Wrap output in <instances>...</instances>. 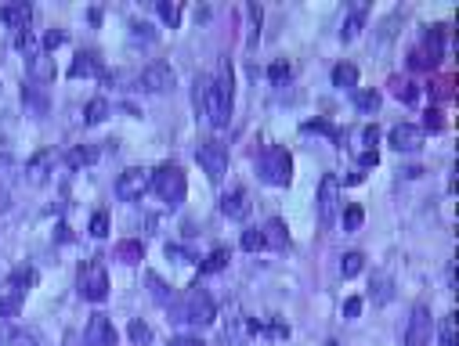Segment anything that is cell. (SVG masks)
I'll use <instances>...</instances> for the list:
<instances>
[{"label": "cell", "mask_w": 459, "mask_h": 346, "mask_svg": "<svg viewBox=\"0 0 459 346\" xmlns=\"http://www.w3.org/2000/svg\"><path fill=\"white\" fill-rule=\"evenodd\" d=\"M101 119H109V101H105V98H91L87 105H83V123L94 126V123H101Z\"/></svg>", "instance_id": "25"}, {"label": "cell", "mask_w": 459, "mask_h": 346, "mask_svg": "<svg viewBox=\"0 0 459 346\" xmlns=\"http://www.w3.org/2000/svg\"><path fill=\"white\" fill-rule=\"evenodd\" d=\"M145 285H149V292H152V296L163 303V307H170V303H174V289L166 285V281H163L159 274H152V271H149V278H145Z\"/></svg>", "instance_id": "26"}, {"label": "cell", "mask_w": 459, "mask_h": 346, "mask_svg": "<svg viewBox=\"0 0 459 346\" xmlns=\"http://www.w3.org/2000/svg\"><path fill=\"white\" fill-rule=\"evenodd\" d=\"M304 130H322V134H329V130H333V126H329L326 119H315V123H307Z\"/></svg>", "instance_id": "53"}, {"label": "cell", "mask_w": 459, "mask_h": 346, "mask_svg": "<svg viewBox=\"0 0 459 346\" xmlns=\"http://www.w3.org/2000/svg\"><path fill=\"white\" fill-rule=\"evenodd\" d=\"M149 188H152V173L145 170V166L123 170V173H119V181H116V195H119L123 202H138Z\"/></svg>", "instance_id": "8"}, {"label": "cell", "mask_w": 459, "mask_h": 346, "mask_svg": "<svg viewBox=\"0 0 459 346\" xmlns=\"http://www.w3.org/2000/svg\"><path fill=\"white\" fill-rule=\"evenodd\" d=\"M196 163L206 170V177H210L214 184H221L224 173H228V148H224L221 141H206V144H199V151H196Z\"/></svg>", "instance_id": "7"}, {"label": "cell", "mask_w": 459, "mask_h": 346, "mask_svg": "<svg viewBox=\"0 0 459 346\" xmlns=\"http://www.w3.org/2000/svg\"><path fill=\"white\" fill-rule=\"evenodd\" d=\"M261 238H264V246L268 249H275V253H282V249H289V227H286V220H268L264 227H261Z\"/></svg>", "instance_id": "15"}, {"label": "cell", "mask_w": 459, "mask_h": 346, "mask_svg": "<svg viewBox=\"0 0 459 346\" xmlns=\"http://www.w3.org/2000/svg\"><path fill=\"white\" fill-rule=\"evenodd\" d=\"M434 339V314L427 307H416L405 329V346H430Z\"/></svg>", "instance_id": "9"}, {"label": "cell", "mask_w": 459, "mask_h": 346, "mask_svg": "<svg viewBox=\"0 0 459 346\" xmlns=\"http://www.w3.org/2000/svg\"><path fill=\"white\" fill-rule=\"evenodd\" d=\"M18 310H22V292H11L8 299H0V321H4V317H15Z\"/></svg>", "instance_id": "38"}, {"label": "cell", "mask_w": 459, "mask_h": 346, "mask_svg": "<svg viewBox=\"0 0 459 346\" xmlns=\"http://www.w3.org/2000/svg\"><path fill=\"white\" fill-rule=\"evenodd\" d=\"M232 98H235V76L228 58L221 61V76L210 83V105H206V116H210L214 126H224L228 116H232Z\"/></svg>", "instance_id": "2"}, {"label": "cell", "mask_w": 459, "mask_h": 346, "mask_svg": "<svg viewBox=\"0 0 459 346\" xmlns=\"http://www.w3.org/2000/svg\"><path fill=\"white\" fill-rule=\"evenodd\" d=\"M11 209V195H8V188L0 184V213H8Z\"/></svg>", "instance_id": "52"}, {"label": "cell", "mask_w": 459, "mask_h": 346, "mask_svg": "<svg viewBox=\"0 0 459 346\" xmlns=\"http://www.w3.org/2000/svg\"><path fill=\"white\" fill-rule=\"evenodd\" d=\"M391 86H394V98H402V101H416V98H420V91H416L412 83H405L402 76H394Z\"/></svg>", "instance_id": "37"}, {"label": "cell", "mask_w": 459, "mask_h": 346, "mask_svg": "<svg viewBox=\"0 0 459 346\" xmlns=\"http://www.w3.org/2000/svg\"><path fill=\"white\" fill-rule=\"evenodd\" d=\"M437 336H442V346H456L459 336H456V314H445L442 317V329H437Z\"/></svg>", "instance_id": "35"}, {"label": "cell", "mask_w": 459, "mask_h": 346, "mask_svg": "<svg viewBox=\"0 0 459 346\" xmlns=\"http://www.w3.org/2000/svg\"><path fill=\"white\" fill-rule=\"evenodd\" d=\"M138 86L145 94H166V91H174L177 86V76L170 69V61H152V65H145L141 76H138Z\"/></svg>", "instance_id": "6"}, {"label": "cell", "mask_w": 459, "mask_h": 346, "mask_svg": "<svg viewBox=\"0 0 459 346\" xmlns=\"http://www.w3.org/2000/svg\"><path fill=\"white\" fill-rule=\"evenodd\" d=\"M127 336H131L134 343H141V346H149V343H152V329H149L145 321H138V317L127 324Z\"/></svg>", "instance_id": "34"}, {"label": "cell", "mask_w": 459, "mask_h": 346, "mask_svg": "<svg viewBox=\"0 0 459 346\" xmlns=\"http://www.w3.org/2000/svg\"><path fill=\"white\" fill-rule=\"evenodd\" d=\"M246 15H249V36H246V43H249V47H257V40H261V15H264V8H261V4H249V8H246Z\"/></svg>", "instance_id": "32"}, {"label": "cell", "mask_w": 459, "mask_h": 346, "mask_svg": "<svg viewBox=\"0 0 459 346\" xmlns=\"http://www.w3.org/2000/svg\"><path fill=\"white\" fill-rule=\"evenodd\" d=\"M358 163H362L365 170H369V166H377V163H380V151H377V148H369V151H362V159H358Z\"/></svg>", "instance_id": "49"}, {"label": "cell", "mask_w": 459, "mask_h": 346, "mask_svg": "<svg viewBox=\"0 0 459 346\" xmlns=\"http://www.w3.org/2000/svg\"><path fill=\"white\" fill-rule=\"evenodd\" d=\"M116 329L105 314H94L87 321V332H83V346H116Z\"/></svg>", "instance_id": "12"}, {"label": "cell", "mask_w": 459, "mask_h": 346, "mask_svg": "<svg viewBox=\"0 0 459 346\" xmlns=\"http://www.w3.org/2000/svg\"><path fill=\"white\" fill-rule=\"evenodd\" d=\"M11 170V156H8V151H0V173H8Z\"/></svg>", "instance_id": "55"}, {"label": "cell", "mask_w": 459, "mask_h": 346, "mask_svg": "<svg viewBox=\"0 0 459 346\" xmlns=\"http://www.w3.org/2000/svg\"><path fill=\"white\" fill-rule=\"evenodd\" d=\"M377 141H380V126H365V144L377 148Z\"/></svg>", "instance_id": "51"}, {"label": "cell", "mask_w": 459, "mask_h": 346, "mask_svg": "<svg viewBox=\"0 0 459 346\" xmlns=\"http://www.w3.org/2000/svg\"><path fill=\"white\" fill-rule=\"evenodd\" d=\"M221 213L232 216V220H246V216H249V195H246L242 188L228 191L224 199H221Z\"/></svg>", "instance_id": "16"}, {"label": "cell", "mask_w": 459, "mask_h": 346, "mask_svg": "<svg viewBox=\"0 0 459 346\" xmlns=\"http://www.w3.org/2000/svg\"><path fill=\"white\" fill-rule=\"evenodd\" d=\"M329 346H340V343H329Z\"/></svg>", "instance_id": "57"}, {"label": "cell", "mask_w": 459, "mask_h": 346, "mask_svg": "<svg viewBox=\"0 0 459 346\" xmlns=\"http://www.w3.org/2000/svg\"><path fill=\"white\" fill-rule=\"evenodd\" d=\"M358 314H362V299L351 296V299L344 303V317H358Z\"/></svg>", "instance_id": "46"}, {"label": "cell", "mask_w": 459, "mask_h": 346, "mask_svg": "<svg viewBox=\"0 0 459 346\" xmlns=\"http://www.w3.org/2000/svg\"><path fill=\"white\" fill-rule=\"evenodd\" d=\"M242 249H246V253H257V249H264V238H261V231H257V227L242 231Z\"/></svg>", "instance_id": "41"}, {"label": "cell", "mask_w": 459, "mask_h": 346, "mask_svg": "<svg viewBox=\"0 0 459 346\" xmlns=\"http://www.w3.org/2000/svg\"><path fill=\"white\" fill-rule=\"evenodd\" d=\"M344 184H347V188H354V184H362V173H347V177H344Z\"/></svg>", "instance_id": "56"}, {"label": "cell", "mask_w": 459, "mask_h": 346, "mask_svg": "<svg viewBox=\"0 0 459 346\" xmlns=\"http://www.w3.org/2000/svg\"><path fill=\"white\" fill-rule=\"evenodd\" d=\"M76 289H80L83 299H91V303H105V299H109V274H105V264H101V256H91L87 264L80 267Z\"/></svg>", "instance_id": "4"}, {"label": "cell", "mask_w": 459, "mask_h": 346, "mask_svg": "<svg viewBox=\"0 0 459 346\" xmlns=\"http://www.w3.org/2000/svg\"><path fill=\"white\" fill-rule=\"evenodd\" d=\"M261 177L268 184H275V188H286V184H293V156L275 144V148H268L264 156H261Z\"/></svg>", "instance_id": "5"}, {"label": "cell", "mask_w": 459, "mask_h": 346, "mask_svg": "<svg viewBox=\"0 0 459 346\" xmlns=\"http://www.w3.org/2000/svg\"><path fill=\"white\" fill-rule=\"evenodd\" d=\"M391 148L394 151H416V148H423V130L416 126V123H398L391 130Z\"/></svg>", "instance_id": "13"}, {"label": "cell", "mask_w": 459, "mask_h": 346, "mask_svg": "<svg viewBox=\"0 0 459 346\" xmlns=\"http://www.w3.org/2000/svg\"><path fill=\"white\" fill-rule=\"evenodd\" d=\"M228 267V249H214L206 260H199V271L203 274H214V271H224Z\"/></svg>", "instance_id": "31"}, {"label": "cell", "mask_w": 459, "mask_h": 346, "mask_svg": "<svg viewBox=\"0 0 459 346\" xmlns=\"http://www.w3.org/2000/svg\"><path fill=\"white\" fill-rule=\"evenodd\" d=\"M152 188H156V195L166 206H177L184 195H189V181H184V170L177 163H163L152 173Z\"/></svg>", "instance_id": "3"}, {"label": "cell", "mask_w": 459, "mask_h": 346, "mask_svg": "<svg viewBox=\"0 0 459 346\" xmlns=\"http://www.w3.org/2000/svg\"><path fill=\"white\" fill-rule=\"evenodd\" d=\"M337 191H340V181L333 177V173H326L322 184H319V213H322V231L333 227V220H337Z\"/></svg>", "instance_id": "10"}, {"label": "cell", "mask_w": 459, "mask_h": 346, "mask_svg": "<svg viewBox=\"0 0 459 346\" xmlns=\"http://www.w3.org/2000/svg\"><path fill=\"white\" fill-rule=\"evenodd\" d=\"M170 310H174V321L192 324V329H206V324L217 317V303L206 289H189L181 296V303L177 299L170 303Z\"/></svg>", "instance_id": "1"}, {"label": "cell", "mask_w": 459, "mask_h": 346, "mask_svg": "<svg viewBox=\"0 0 459 346\" xmlns=\"http://www.w3.org/2000/svg\"><path fill=\"white\" fill-rule=\"evenodd\" d=\"M54 163H61V151L58 148H40L36 156L29 159V166H26V181L29 184H44L48 173L54 170Z\"/></svg>", "instance_id": "11"}, {"label": "cell", "mask_w": 459, "mask_h": 346, "mask_svg": "<svg viewBox=\"0 0 459 346\" xmlns=\"http://www.w3.org/2000/svg\"><path fill=\"white\" fill-rule=\"evenodd\" d=\"M354 108H358V112H377V108H380V91H372V86H358V91H354Z\"/></svg>", "instance_id": "27"}, {"label": "cell", "mask_w": 459, "mask_h": 346, "mask_svg": "<svg viewBox=\"0 0 459 346\" xmlns=\"http://www.w3.org/2000/svg\"><path fill=\"white\" fill-rule=\"evenodd\" d=\"M131 29H134V36H138V40H156V33H152V26H145V22H134V26H131Z\"/></svg>", "instance_id": "48"}, {"label": "cell", "mask_w": 459, "mask_h": 346, "mask_svg": "<svg viewBox=\"0 0 459 346\" xmlns=\"http://www.w3.org/2000/svg\"><path fill=\"white\" fill-rule=\"evenodd\" d=\"M354 83H358V65H354V61H340L337 69H333V86H340V91H351Z\"/></svg>", "instance_id": "24"}, {"label": "cell", "mask_w": 459, "mask_h": 346, "mask_svg": "<svg viewBox=\"0 0 459 346\" xmlns=\"http://www.w3.org/2000/svg\"><path fill=\"white\" fill-rule=\"evenodd\" d=\"M0 22H4L8 29H15V33H22V29H29V22H33V4H8V8H0Z\"/></svg>", "instance_id": "14"}, {"label": "cell", "mask_w": 459, "mask_h": 346, "mask_svg": "<svg viewBox=\"0 0 459 346\" xmlns=\"http://www.w3.org/2000/svg\"><path fill=\"white\" fill-rule=\"evenodd\" d=\"M365 271V256L362 253H344L340 256V274L344 278H358Z\"/></svg>", "instance_id": "29"}, {"label": "cell", "mask_w": 459, "mask_h": 346, "mask_svg": "<svg viewBox=\"0 0 459 346\" xmlns=\"http://www.w3.org/2000/svg\"><path fill=\"white\" fill-rule=\"evenodd\" d=\"M98 73H101V58H98L94 51H76L69 76H73V80H80V76H98Z\"/></svg>", "instance_id": "17"}, {"label": "cell", "mask_w": 459, "mask_h": 346, "mask_svg": "<svg viewBox=\"0 0 459 346\" xmlns=\"http://www.w3.org/2000/svg\"><path fill=\"white\" fill-rule=\"evenodd\" d=\"M98 159V148L94 144H76L69 151H61V163H66L69 170H80V166H91Z\"/></svg>", "instance_id": "18"}, {"label": "cell", "mask_w": 459, "mask_h": 346, "mask_svg": "<svg viewBox=\"0 0 459 346\" xmlns=\"http://www.w3.org/2000/svg\"><path fill=\"white\" fill-rule=\"evenodd\" d=\"M22 101H26V108H29V112L33 116H48V94L44 91H40V86H33V83H26L22 86Z\"/></svg>", "instance_id": "22"}, {"label": "cell", "mask_w": 459, "mask_h": 346, "mask_svg": "<svg viewBox=\"0 0 459 346\" xmlns=\"http://www.w3.org/2000/svg\"><path fill=\"white\" fill-rule=\"evenodd\" d=\"M26 69H29L33 83H51V80H54V61H51L48 54H29Z\"/></svg>", "instance_id": "19"}, {"label": "cell", "mask_w": 459, "mask_h": 346, "mask_svg": "<svg viewBox=\"0 0 459 346\" xmlns=\"http://www.w3.org/2000/svg\"><path fill=\"white\" fill-rule=\"evenodd\" d=\"M166 256H170L174 264H192V260H196V256H192L189 249H184V246H174V242L166 246Z\"/></svg>", "instance_id": "44"}, {"label": "cell", "mask_w": 459, "mask_h": 346, "mask_svg": "<svg viewBox=\"0 0 459 346\" xmlns=\"http://www.w3.org/2000/svg\"><path fill=\"white\" fill-rule=\"evenodd\" d=\"M4 346H40V343H36V336H33V332L15 329V332H8V336H4Z\"/></svg>", "instance_id": "36"}, {"label": "cell", "mask_w": 459, "mask_h": 346, "mask_svg": "<svg viewBox=\"0 0 459 346\" xmlns=\"http://www.w3.org/2000/svg\"><path fill=\"white\" fill-rule=\"evenodd\" d=\"M362 220H365V213H362V206H347V209H344V227H347V231H354V227H362Z\"/></svg>", "instance_id": "42"}, {"label": "cell", "mask_w": 459, "mask_h": 346, "mask_svg": "<svg viewBox=\"0 0 459 346\" xmlns=\"http://www.w3.org/2000/svg\"><path fill=\"white\" fill-rule=\"evenodd\" d=\"M54 238H58V242H69V238H73V234H69V227H66V224H61V227L54 231Z\"/></svg>", "instance_id": "54"}, {"label": "cell", "mask_w": 459, "mask_h": 346, "mask_svg": "<svg viewBox=\"0 0 459 346\" xmlns=\"http://www.w3.org/2000/svg\"><path fill=\"white\" fill-rule=\"evenodd\" d=\"M69 36L61 33V29H51V33H44V51H54V47H61Z\"/></svg>", "instance_id": "45"}, {"label": "cell", "mask_w": 459, "mask_h": 346, "mask_svg": "<svg viewBox=\"0 0 459 346\" xmlns=\"http://www.w3.org/2000/svg\"><path fill=\"white\" fill-rule=\"evenodd\" d=\"M116 260L119 264H127V267H134V264L145 260V246L138 242V238H123V242L116 246Z\"/></svg>", "instance_id": "20"}, {"label": "cell", "mask_w": 459, "mask_h": 346, "mask_svg": "<svg viewBox=\"0 0 459 346\" xmlns=\"http://www.w3.org/2000/svg\"><path fill=\"white\" fill-rule=\"evenodd\" d=\"M268 76H271V83H286L289 76H293V65H289V61H275L268 69Z\"/></svg>", "instance_id": "40"}, {"label": "cell", "mask_w": 459, "mask_h": 346, "mask_svg": "<svg viewBox=\"0 0 459 346\" xmlns=\"http://www.w3.org/2000/svg\"><path fill=\"white\" fill-rule=\"evenodd\" d=\"M365 15H369V4L362 0V4H354V11L344 18V29H340V40H354L362 33V22H365Z\"/></svg>", "instance_id": "21"}, {"label": "cell", "mask_w": 459, "mask_h": 346, "mask_svg": "<svg viewBox=\"0 0 459 346\" xmlns=\"http://www.w3.org/2000/svg\"><path fill=\"white\" fill-rule=\"evenodd\" d=\"M156 11H159V18L166 22V26L177 29V22H181V4H174V0H159Z\"/></svg>", "instance_id": "33"}, {"label": "cell", "mask_w": 459, "mask_h": 346, "mask_svg": "<svg viewBox=\"0 0 459 346\" xmlns=\"http://www.w3.org/2000/svg\"><path fill=\"white\" fill-rule=\"evenodd\" d=\"M427 119H423V126L427 130H445V116H442V108H427V112H423ZM420 126V130H423Z\"/></svg>", "instance_id": "43"}, {"label": "cell", "mask_w": 459, "mask_h": 346, "mask_svg": "<svg viewBox=\"0 0 459 346\" xmlns=\"http://www.w3.org/2000/svg\"><path fill=\"white\" fill-rule=\"evenodd\" d=\"M15 47H18V51H33V36H29V29L15 33Z\"/></svg>", "instance_id": "47"}, {"label": "cell", "mask_w": 459, "mask_h": 346, "mask_svg": "<svg viewBox=\"0 0 459 346\" xmlns=\"http://www.w3.org/2000/svg\"><path fill=\"white\" fill-rule=\"evenodd\" d=\"M369 296L377 299V303H391V296H394V289H391V278H387V274H372Z\"/></svg>", "instance_id": "30"}, {"label": "cell", "mask_w": 459, "mask_h": 346, "mask_svg": "<svg viewBox=\"0 0 459 346\" xmlns=\"http://www.w3.org/2000/svg\"><path fill=\"white\" fill-rule=\"evenodd\" d=\"M170 346H206L203 339H192V336H177V339H170Z\"/></svg>", "instance_id": "50"}, {"label": "cell", "mask_w": 459, "mask_h": 346, "mask_svg": "<svg viewBox=\"0 0 459 346\" xmlns=\"http://www.w3.org/2000/svg\"><path fill=\"white\" fill-rule=\"evenodd\" d=\"M210 76H196L192 80V105H196V112L206 119V105H210Z\"/></svg>", "instance_id": "23"}, {"label": "cell", "mask_w": 459, "mask_h": 346, "mask_svg": "<svg viewBox=\"0 0 459 346\" xmlns=\"http://www.w3.org/2000/svg\"><path fill=\"white\" fill-rule=\"evenodd\" d=\"M36 281H40L36 267H18V271L11 274V292H22V296H26V289H33Z\"/></svg>", "instance_id": "28"}, {"label": "cell", "mask_w": 459, "mask_h": 346, "mask_svg": "<svg viewBox=\"0 0 459 346\" xmlns=\"http://www.w3.org/2000/svg\"><path fill=\"white\" fill-rule=\"evenodd\" d=\"M91 234H94V238H105V234H109V213H105V209H98V213L91 216Z\"/></svg>", "instance_id": "39"}]
</instances>
